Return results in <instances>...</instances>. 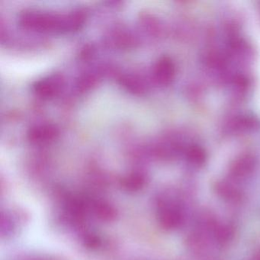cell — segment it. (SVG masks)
<instances>
[{
  "label": "cell",
  "instance_id": "6da1fadb",
  "mask_svg": "<svg viewBox=\"0 0 260 260\" xmlns=\"http://www.w3.org/2000/svg\"><path fill=\"white\" fill-rule=\"evenodd\" d=\"M63 80L60 75H53L36 83L34 89L42 97H52L60 90Z\"/></svg>",
  "mask_w": 260,
  "mask_h": 260
},
{
  "label": "cell",
  "instance_id": "7a4b0ae2",
  "mask_svg": "<svg viewBox=\"0 0 260 260\" xmlns=\"http://www.w3.org/2000/svg\"><path fill=\"white\" fill-rule=\"evenodd\" d=\"M57 134H58V130L54 126H38L30 130L28 138L35 142H43V141L54 139Z\"/></svg>",
  "mask_w": 260,
  "mask_h": 260
},
{
  "label": "cell",
  "instance_id": "3957f363",
  "mask_svg": "<svg viewBox=\"0 0 260 260\" xmlns=\"http://www.w3.org/2000/svg\"><path fill=\"white\" fill-rule=\"evenodd\" d=\"M171 73L172 68L170 66V63L166 60L159 62L158 63L157 66L156 67L155 74H156V78L162 83H165L170 79Z\"/></svg>",
  "mask_w": 260,
  "mask_h": 260
}]
</instances>
